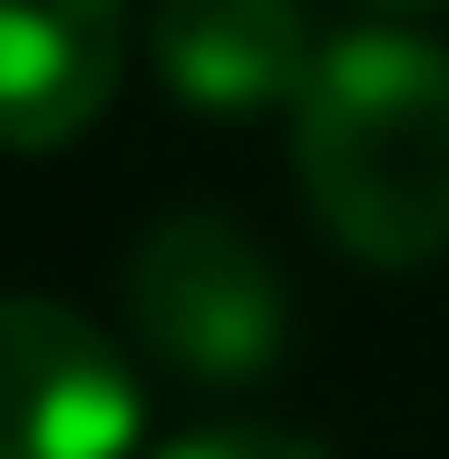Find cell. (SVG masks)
I'll list each match as a JSON object with an SVG mask.
<instances>
[{
	"instance_id": "6da1fadb",
	"label": "cell",
	"mask_w": 449,
	"mask_h": 459,
	"mask_svg": "<svg viewBox=\"0 0 449 459\" xmlns=\"http://www.w3.org/2000/svg\"><path fill=\"white\" fill-rule=\"evenodd\" d=\"M293 177L313 225L361 264L449 255V49L420 30H352L293 98Z\"/></svg>"
},
{
	"instance_id": "7a4b0ae2",
	"label": "cell",
	"mask_w": 449,
	"mask_h": 459,
	"mask_svg": "<svg viewBox=\"0 0 449 459\" xmlns=\"http://www.w3.org/2000/svg\"><path fill=\"white\" fill-rule=\"evenodd\" d=\"M117 293H127V323L157 362L195 381V391H245L283 362L293 342V293L273 274V255L215 205H186V215H157L127 264H117Z\"/></svg>"
},
{
	"instance_id": "3957f363",
	"label": "cell",
	"mask_w": 449,
	"mask_h": 459,
	"mask_svg": "<svg viewBox=\"0 0 449 459\" xmlns=\"http://www.w3.org/2000/svg\"><path fill=\"white\" fill-rule=\"evenodd\" d=\"M147 391L59 293H0V459H127Z\"/></svg>"
},
{
	"instance_id": "277c9868",
	"label": "cell",
	"mask_w": 449,
	"mask_h": 459,
	"mask_svg": "<svg viewBox=\"0 0 449 459\" xmlns=\"http://www.w3.org/2000/svg\"><path fill=\"white\" fill-rule=\"evenodd\" d=\"M127 79V0H0V157L89 137Z\"/></svg>"
},
{
	"instance_id": "5b68a950",
	"label": "cell",
	"mask_w": 449,
	"mask_h": 459,
	"mask_svg": "<svg viewBox=\"0 0 449 459\" xmlns=\"http://www.w3.org/2000/svg\"><path fill=\"white\" fill-rule=\"evenodd\" d=\"M147 59L177 108L205 117H255L283 108L313 79V30H303V0H157L147 20Z\"/></svg>"
},
{
	"instance_id": "8992f818",
	"label": "cell",
	"mask_w": 449,
	"mask_h": 459,
	"mask_svg": "<svg viewBox=\"0 0 449 459\" xmlns=\"http://www.w3.org/2000/svg\"><path fill=\"white\" fill-rule=\"evenodd\" d=\"M157 459H332V450L303 440V430H245V420H225V430H186V440H167Z\"/></svg>"
},
{
	"instance_id": "52a82bcc",
	"label": "cell",
	"mask_w": 449,
	"mask_h": 459,
	"mask_svg": "<svg viewBox=\"0 0 449 459\" xmlns=\"http://www.w3.org/2000/svg\"><path fill=\"white\" fill-rule=\"evenodd\" d=\"M371 10H440V0H371Z\"/></svg>"
}]
</instances>
